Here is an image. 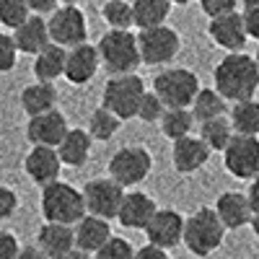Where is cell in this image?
Returning a JSON list of instances; mask_svg holds the SVG:
<instances>
[{
	"instance_id": "1",
	"label": "cell",
	"mask_w": 259,
	"mask_h": 259,
	"mask_svg": "<svg viewBox=\"0 0 259 259\" xmlns=\"http://www.w3.org/2000/svg\"><path fill=\"white\" fill-rule=\"evenodd\" d=\"M212 83L228 104L254 99L259 91V65L251 55L228 52L212 70Z\"/></svg>"
},
{
	"instance_id": "2",
	"label": "cell",
	"mask_w": 259,
	"mask_h": 259,
	"mask_svg": "<svg viewBox=\"0 0 259 259\" xmlns=\"http://www.w3.org/2000/svg\"><path fill=\"white\" fill-rule=\"evenodd\" d=\"M226 226L218 218L215 207H197L189 218L184 221V246L194 256H210L212 251H218L223 239H226Z\"/></svg>"
},
{
	"instance_id": "3",
	"label": "cell",
	"mask_w": 259,
	"mask_h": 259,
	"mask_svg": "<svg viewBox=\"0 0 259 259\" xmlns=\"http://www.w3.org/2000/svg\"><path fill=\"white\" fill-rule=\"evenodd\" d=\"M96 47L101 55V65L109 70V75H130L143 65L138 34H133L130 29H109L99 39Z\"/></svg>"
},
{
	"instance_id": "4",
	"label": "cell",
	"mask_w": 259,
	"mask_h": 259,
	"mask_svg": "<svg viewBox=\"0 0 259 259\" xmlns=\"http://www.w3.org/2000/svg\"><path fill=\"white\" fill-rule=\"evenodd\" d=\"M39 210L41 218L50 223H65V226H75L83 215H85V202H83V192L75 189L68 182H52L47 187H41V197H39Z\"/></svg>"
},
{
	"instance_id": "5",
	"label": "cell",
	"mask_w": 259,
	"mask_h": 259,
	"mask_svg": "<svg viewBox=\"0 0 259 259\" xmlns=\"http://www.w3.org/2000/svg\"><path fill=\"white\" fill-rule=\"evenodd\" d=\"M200 78L189 68H166L156 75L153 91L161 96L166 109H192L194 96L200 94Z\"/></svg>"
},
{
	"instance_id": "6",
	"label": "cell",
	"mask_w": 259,
	"mask_h": 259,
	"mask_svg": "<svg viewBox=\"0 0 259 259\" xmlns=\"http://www.w3.org/2000/svg\"><path fill=\"white\" fill-rule=\"evenodd\" d=\"M145 96V80L138 73L130 75H112L104 83V94H101V106H106L112 114L119 119H130L138 114L140 99Z\"/></svg>"
},
{
	"instance_id": "7",
	"label": "cell",
	"mask_w": 259,
	"mask_h": 259,
	"mask_svg": "<svg viewBox=\"0 0 259 259\" xmlns=\"http://www.w3.org/2000/svg\"><path fill=\"white\" fill-rule=\"evenodd\" d=\"M153 171V156L143 145H124L109 158V177L124 189L138 187Z\"/></svg>"
},
{
	"instance_id": "8",
	"label": "cell",
	"mask_w": 259,
	"mask_h": 259,
	"mask_svg": "<svg viewBox=\"0 0 259 259\" xmlns=\"http://www.w3.org/2000/svg\"><path fill=\"white\" fill-rule=\"evenodd\" d=\"M80 192H83L85 212L96 215V218H104V221H117L122 200L127 194V189L122 184H117L112 177H99V179L85 182V187Z\"/></svg>"
},
{
	"instance_id": "9",
	"label": "cell",
	"mask_w": 259,
	"mask_h": 259,
	"mask_svg": "<svg viewBox=\"0 0 259 259\" xmlns=\"http://www.w3.org/2000/svg\"><path fill=\"white\" fill-rule=\"evenodd\" d=\"M138 47H140V57L143 65H168L182 50V36L177 29L171 26H153V29H140L138 34Z\"/></svg>"
},
{
	"instance_id": "10",
	"label": "cell",
	"mask_w": 259,
	"mask_h": 259,
	"mask_svg": "<svg viewBox=\"0 0 259 259\" xmlns=\"http://www.w3.org/2000/svg\"><path fill=\"white\" fill-rule=\"evenodd\" d=\"M223 168L233 179H259V135H233L223 150Z\"/></svg>"
},
{
	"instance_id": "11",
	"label": "cell",
	"mask_w": 259,
	"mask_h": 259,
	"mask_svg": "<svg viewBox=\"0 0 259 259\" xmlns=\"http://www.w3.org/2000/svg\"><path fill=\"white\" fill-rule=\"evenodd\" d=\"M47 26L50 39L65 50H73L89 39V24H85V16L78 6H60L57 11H52Z\"/></svg>"
},
{
	"instance_id": "12",
	"label": "cell",
	"mask_w": 259,
	"mask_h": 259,
	"mask_svg": "<svg viewBox=\"0 0 259 259\" xmlns=\"http://www.w3.org/2000/svg\"><path fill=\"white\" fill-rule=\"evenodd\" d=\"M184 215L179 210H171V207H158V212L153 215V221L148 223L145 236H148V244L161 246V249H177L184 241Z\"/></svg>"
},
{
	"instance_id": "13",
	"label": "cell",
	"mask_w": 259,
	"mask_h": 259,
	"mask_svg": "<svg viewBox=\"0 0 259 259\" xmlns=\"http://www.w3.org/2000/svg\"><path fill=\"white\" fill-rule=\"evenodd\" d=\"M207 36L226 52H244L246 41H249V34H246V26H244V16L239 11H231V13L210 18Z\"/></svg>"
},
{
	"instance_id": "14",
	"label": "cell",
	"mask_w": 259,
	"mask_h": 259,
	"mask_svg": "<svg viewBox=\"0 0 259 259\" xmlns=\"http://www.w3.org/2000/svg\"><path fill=\"white\" fill-rule=\"evenodd\" d=\"M24 171L26 177L36 184V187H47L52 182L60 179V171H62V161L57 148L50 145H31V150L24 158Z\"/></svg>"
},
{
	"instance_id": "15",
	"label": "cell",
	"mask_w": 259,
	"mask_h": 259,
	"mask_svg": "<svg viewBox=\"0 0 259 259\" xmlns=\"http://www.w3.org/2000/svg\"><path fill=\"white\" fill-rule=\"evenodd\" d=\"M68 117H65L60 109L45 112V114H36L29 117L26 122V140L31 145H50L57 148L62 143V138L68 135Z\"/></svg>"
},
{
	"instance_id": "16",
	"label": "cell",
	"mask_w": 259,
	"mask_h": 259,
	"mask_svg": "<svg viewBox=\"0 0 259 259\" xmlns=\"http://www.w3.org/2000/svg\"><path fill=\"white\" fill-rule=\"evenodd\" d=\"M212 150L205 145L200 135H187L171 143V163L179 174H197L200 168L207 166Z\"/></svg>"
},
{
	"instance_id": "17",
	"label": "cell",
	"mask_w": 259,
	"mask_h": 259,
	"mask_svg": "<svg viewBox=\"0 0 259 259\" xmlns=\"http://www.w3.org/2000/svg\"><path fill=\"white\" fill-rule=\"evenodd\" d=\"M101 68V55H99V47L83 41V45L68 50V60H65V80L73 83V85H85L91 83L94 75L99 73Z\"/></svg>"
},
{
	"instance_id": "18",
	"label": "cell",
	"mask_w": 259,
	"mask_h": 259,
	"mask_svg": "<svg viewBox=\"0 0 259 259\" xmlns=\"http://www.w3.org/2000/svg\"><path fill=\"white\" fill-rule=\"evenodd\" d=\"M158 212V205L156 200L145 192H127L124 200H122V207H119V215L117 221L122 228H130V231H145L148 223L153 221V215Z\"/></svg>"
},
{
	"instance_id": "19",
	"label": "cell",
	"mask_w": 259,
	"mask_h": 259,
	"mask_svg": "<svg viewBox=\"0 0 259 259\" xmlns=\"http://www.w3.org/2000/svg\"><path fill=\"white\" fill-rule=\"evenodd\" d=\"M215 212H218V218L223 221V226L228 231H239L244 226L251 223L254 218V210L249 205V197L246 192H221L218 200H215Z\"/></svg>"
},
{
	"instance_id": "20",
	"label": "cell",
	"mask_w": 259,
	"mask_h": 259,
	"mask_svg": "<svg viewBox=\"0 0 259 259\" xmlns=\"http://www.w3.org/2000/svg\"><path fill=\"white\" fill-rule=\"evenodd\" d=\"M36 246L50 259H65L75 249V231H73V226L45 221L36 231Z\"/></svg>"
},
{
	"instance_id": "21",
	"label": "cell",
	"mask_w": 259,
	"mask_h": 259,
	"mask_svg": "<svg viewBox=\"0 0 259 259\" xmlns=\"http://www.w3.org/2000/svg\"><path fill=\"white\" fill-rule=\"evenodd\" d=\"M73 231H75V249L89 251V254H96L114 236L109 221L96 218V215H89V212L73 226Z\"/></svg>"
},
{
	"instance_id": "22",
	"label": "cell",
	"mask_w": 259,
	"mask_h": 259,
	"mask_svg": "<svg viewBox=\"0 0 259 259\" xmlns=\"http://www.w3.org/2000/svg\"><path fill=\"white\" fill-rule=\"evenodd\" d=\"M13 39L21 55H39L50 45V26L39 13H31L18 29H13Z\"/></svg>"
},
{
	"instance_id": "23",
	"label": "cell",
	"mask_w": 259,
	"mask_h": 259,
	"mask_svg": "<svg viewBox=\"0 0 259 259\" xmlns=\"http://www.w3.org/2000/svg\"><path fill=\"white\" fill-rule=\"evenodd\" d=\"M91 148H94V138L89 135V130L83 127H70L68 135L62 138V143L57 145V153L62 166L68 168H80L91 156Z\"/></svg>"
},
{
	"instance_id": "24",
	"label": "cell",
	"mask_w": 259,
	"mask_h": 259,
	"mask_svg": "<svg viewBox=\"0 0 259 259\" xmlns=\"http://www.w3.org/2000/svg\"><path fill=\"white\" fill-rule=\"evenodd\" d=\"M21 109H24L29 117H36V114L57 109V89H55V83H45V80L29 83L26 89L21 91Z\"/></svg>"
},
{
	"instance_id": "25",
	"label": "cell",
	"mask_w": 259,
	"mask_h": 259,
	"mask_svg": "<svg viewBox=\"0 0 259 259\" xmlns=\"http://www.w3.org/2000/svg\"><path fill=\"white\" fill-rule=\"evenodd\" d=\"M65 60H68V50L50 41L39 55H34V75L36 80L55 83L57 78L65 75Z\"/></svg>"
},
{
	"instance_id": "26",
	"label": "cell",
	"mask_w": 259,
	"mask_h": 259,
	"mask_svg": "<svg viewBox=\"0 0 259 259\" xmlns=\"http://www.w3.org/2000/svg\"><path fill=\"white\" fill-rule=\"evenodd\" d=\"M205 145L212 150V153H223L228 148V143L233 140V124L228 119V114L223 117H215V119H207V122H200V133H197Z\"/></svg>"
},
{
	"instance_id": "27",
	"label": "cell",
	"mask_w": 259,
	"mask_h": 259,
	"mask_svg": "<svg viewBox=\"0 0 259 259\" xmlns=\"http://www.w3.org/2000/svg\"><path fill=\"white\" fill-rule=\"evenodd\" d=\"M228 119L236 135H259V101L256 99L236 101L228 109Z\"/></svg>"
},
{
	"instance_id": "28",
	"label": "cell",
	"mask_w": 259,
	"mask_h": 259,
	"mask_svg": "<svg viewBox=\"0 0 259 259\" xmlns=\"http://www.w3.org/2000/svg\"><path fill=\"white\" fill-rule=\"evenodd\" d=\"M171 0H133V11H135V26L138 29H153L163 26L166 18L171 13Z\"/></svg>"
},
{
	"instance_id": "29",
	"label": "cell",
	"mask_w": 259,
	"mask_h": 259,
	"mask_svg": "<svg viewBox=\"0 0 259 259\" xmlns=\"http://www.w3.org/2000/svg\"><path fill=\"white\" fill-rule=\"evenodd\" d=\"M192 114L197 122L223 117V114H228V101L221 96L218 89H200V94L192 101Z\"/></svg>"
},
{
	"instance_id": "30",
	"label": "cell",
	"mask_w": 259,
	"mask_h": 259,
	"mask_svg": "<svg viewBox=\"0 0 259 259\" xmlns=\"http://www.w3.org/2000/svg\"><path fill=\"white\" fill-rule=\"evenodd\" d=\"M194 114L192 109H166V114L161 117V133L163 138H168L171 143L179 140V138H187L192 135V127H194Z\"/></svg>"
},
{
	"instance_id": "31",
	"label": "cell",
	"mask_w": 259,
	"mask_h": 259,
	"mask_svg": "<svg viewBox=\"0 0 259 259\" xmlns=\"http://www.w3.org/2000/svg\"><path fill=\"white\" fill-rule=\"evenodd\" d=\"M119 127H122V119L117 114H112L106 106H99V109H94L91 117H89V135L99 143L112 140Z\"/></svg>"
},
{
	"instance_id": "32",
	"label": "cell",
	"mask_w": 259,
	"mask_h": 259,
	"mask_svg": "<svg viewBox=\"0 0 259 259\" xmlns=\"http://www.w3.org/2000/svg\"><path fill=\"white\" fill-rule=\"evenodd\" d=\"M101 18L106 21L109 29H130L135 26V11L133 0H106L101 6Z\"/></svg>"
},
{
	"instance_id": "33",
	"label": "cell",
	"mask_w": 259,
	"mask_h": 259,
	"mask_svg": "<svg viewBox=\"0 0 259 259\" xmlns=\"http://www.w3.org/2000/svg\"><path fill=\"white\" fill-rule=\"evenodd\" d=\"M31 16L26 0H0V24L6 29H18Z\"/></svg>"
},
{
	"instance_id": "34",
	"label": "cell",
	"mask_w": 259,
	"mask_h": 259,
	"mask_svg": "<svg viewBox=\"0 0 259 259\" xmlns=\"http://www.w3.org/2000/svg\"><path fill=\"white\" fill-rule=\"evenodd\" d=\"M166 114V104L161 101V96L156 91H145V96L140 99V106H138V119L145 122V124H156L161 122V117Z\"/></svg>"
},
{
	"instance_id": "35",
	"label": "cell",
	"mask_w": 259,
	"mask_h": 259,
	"mask_svg": "<svg viewBox=\"0 0 259 259\" xmlns=\"http://www.w3.org/2000/svg\"><path fill=\"white\" fill-rule=\"evenodd\" d=\"M135 251L138 249H133V244H130L127 239L112 236V239L94 254V259H135Z\"/></svg>"
},
{
	"instance_id": "36",
	"label": "cell",
	"mask_w": 259,
	"mask_h": 259,
	"mask_svg": "<svg viewBox=\"0 0 259 259\" xmlns=\"http://www.w3.org/2000/svg\"><path fill=\"white\" fill-rule=\"evenodd\" d=\"M18 62V47L13 34L0 31V73H11Z\"/></svg>"
},
{
	"instance_id": "37",
	"label": "cell",
	"mask_w": 259,
	"mask_h": 259,
	"mask_svg": "<svg viewBox=\"0 0 259 259\" xmlns=\"http://www.w3.org/2000/svg\"><path fill=\"white\" fill-rule=\"evenodd\" d=\"M16 210H18V194H16V189L0 184V221L13 218Z\"/></svg>"
},
{
	"instance_id": "38",
	"label": "cell",
	"mask_w": 259,
	"mask_h": 259,
	"mask_svg": "<svg viewBox=\"0 0 259 259\" xmlns=\"http://www.w3.org/2000/svg\"><path fill=\"white\" fill-rule=\"evenodd\" d=\"M197 3H200V8L207 18H215V16L236 11V3H239V0H197Z\"/></svg>"
},
{
	"instance_id": "39",
	"label": "cell",
	"mask_w": 259,
	"mask_h": 259,
	"mask_svg": "<svg viewBox=\"0 0 259 259\" xmlns=\"http://www.w3.org/2000/svg\"><path fill=\"white\" fill-rule=\"evenodd\" d=\"M18 251H21V244L16 239V233L0 228V259H16Z\"/></svg>"
},
{
	"instance_id": "40",
	"label": "cell",
	"mask_w": 259,
	"mask_h": 259,
	"mask_svg": "<svg viewBox=\"0 0 259 259\" xmlns=\"http://www.w3.org/2000/svg\"><path fill=\"white\" fill-rule=\"evenodd\" d=\"M241 16H244V26H246L249 39L259 41V8H244Z\"/></svg>"
},
{
	"instance_id": "41",
	"label": "cell",
	"mask_w": 259,
	"mask_h": 259,
	"mask_svg": "<svg viewBox=\"0 0 259 259\" xmlns=\"http://www.w3.org/2000/svg\"><path fill=\"white\" fill-rule=\"evenodd\" d=\"M135 259H171V256H168V251L161 249V246L145 244V246H140V249L135 251Z\"/></svg>"
},
{
	"instance_id": "42",
	"label": "cell",
	"mask_w": 259,
	"mask_h": 259,
	"mask_svg": "<svg viewBox=\"0 0 259 259\" xmlns=\"http://www.w3.org/2000/svg\"><path fill=\"white\" fill-rule=\"evenodd\" d=\"M29 3V8H31V13H52V11H57L60 8V0H26Z\"/></svg>"
},
{
	"instance_id": "43",
	"label": "cell",
	"mask_w": 259,
	"mask_h": 259,
	"mask_svg": "<svg viewBox=\"0 0 259 259\" xmlns=\"http://www.w3.org/2000/svg\"><path fill=\"white\" fill-rule=\"evenodd\" d=\"M16 259H50V256L41 251L36 244H29V246H21V251H18Z\"/></svg>"
},
{
	"instance_id": "44",
	"label": "cell",
	"mask_w": 259,
	"mask_h": 259,
	"mask_svg": "<svg viewBox=\"0 0 259 259\" xmlns=\"http://www.w3.org/2000/svg\"><path fill=\"white\" fill-rule=\"evenodd\" d=\"M246 197H249V205H251L254 215H259V179H251V182H249Z\"/></svg>"
},
{
	"instance_id": "45",
	"label": "cell",
	"mask_w": 259,
	"mask_h": 259,
	"mask_svg": "<svg viewBox=\"0 0 259 259\" xmlns=\"http://www.w3.org/2000/svg\"><path fill=\"white\" fill-rule=\"evenodd\" d=\"M65 259H94V254H89V251H80V249H73Z\"/></svg>"
},
{
	"instance_id": "46",
	"label": "cell",
	"mask_w": 259,
	"mask_h": 259,
	"mask_svg": "<svg viewBox=\"0 0 259 259\" xmlns=\"http://www.w3.org/2000/svg\"><path fill=\"white\" fill-rule=\"evenodd\" d=\"M251 231H254V236H256V239H259V215H254V218H251Z\"/></svg>"
},
{
	"instance_id": "47",
	"label": "cell",
	"mask_w": 259,
	"mask_h": 259,
	"mask_svg": "<svg viewBox=\"0 0 259 259\" xmlns=\"http://www.w3.org/2000/svg\"><path fill=\"white\" fill-rule=\"evenodd\" d=\"M244 8H259V0H241Z\"/></svg>"
},
{
	"instance_id": "48",
	"label": "cell",
	"mask_w": 259,
	"mask_h": 259,
	"mask_svg": "<svg viewBox=\"0 0 259 259\" xmlns=\"http://www.w3.org/2000/svg\"><path fill=\"white\" fill-rule=\"evenodd\" d=\"M60 3H62V6H78L80 0H60Z\"/></svg>"
},
{
	"instance_id": "49",
	"label": "cell",
	"mask_w": 259,
	"mask_h": 259,
	"mask_svg": "<svg viewBox=\"0 0 259 259\" xmlns=\"http://www.w3.org/2000/svg\"><path fill=\"white\" fill-rule=\"evenodd\" d=\"M174 6H187V3H192V0H171Z\"/></svg>"
},
{
	"instance_id": "50",
	"label": "cell",
	"mask_w": 259,
	"mask_h": 259,
	"mask_svg": "<svg viewBox=\"0 0 259 259\" xmlns=\"http://www.w3.org/2000/svg\"><path fill=\"white\" fill-rule=\"evenodd\" d=\"M254 60H256V65H259V50H256V55H254Z\"/></svg>"
}]
</instances>
